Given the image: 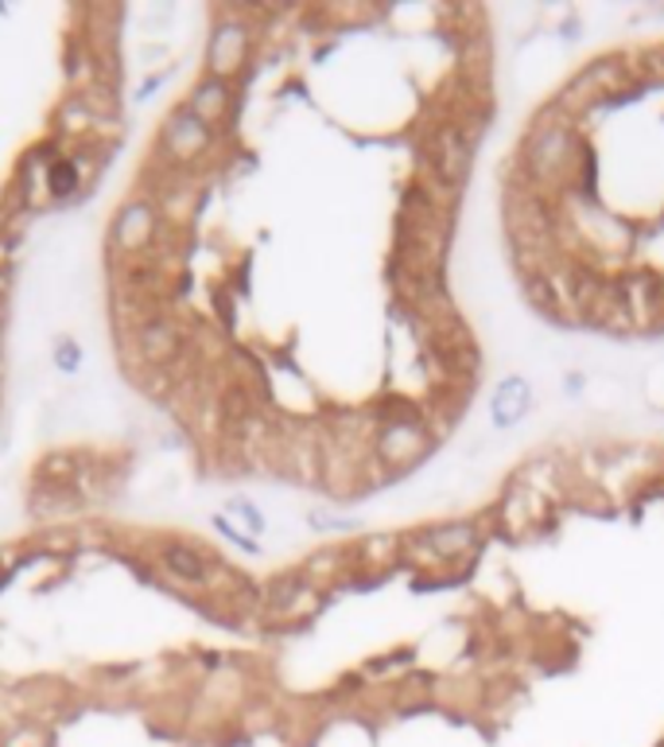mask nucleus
Here are the masks:
<instances>
[{"mask_svg": "<svg viewBox=\"0 0 664 747\" xmlns=\"http://www.w3.org/2000/svg\"><path fill=\"white\" fill-rule=\"evenodd\" d=\"M230 514L238 518V522H245L253 533H264V514L253 507V502H245V498H233V502H230Z\"/></svg>", "mask_w": 664, "mask_h": 747, "instance_id": "nucleus-14", "label": "nucleus"}, {"mask_svg": "<svg viewBox=\"0 0 664 747\" xmlns=\"http://www.w3.org/2000/svg\"><path fill=\"white\" fill-rule=\"evenodd\" d=\"M470 160H474V145H470L459 129H439L432 163H435V172H439V180L447 183V188H462V183H467Z\"/></svg>", "mask_w": 664, "mask_h": 747, "instance_id": "nucleus-9", "label": "nucleus"}, {"mask_svg": "<svg viewBox=\"0 0 664 747\" xmlns=\"http://www.w3.org/2000/svg\"><path fill=\"white\" fill-rule=\"evenodd\" d=\"M137 347H140V359L152 362V366H163L180 354L183 339H180V327L168 324V319H145L137 331Z\"/></svg>", "mask_w": 664, "mask_h": 747, "instance_id": "nucleus-10", "label": "nucleus"}, {"mask_svg": "<svg viewBox=\"0 0 664 747\" xmlns=\"http://www.w3.org/2000/svg\"><path fill=\"white\" fill-rule=\"evenodd\" d=\"M156 234H160V206H156L152 199H128V203L117 211V218H113L110 238H113V249H117V253L140 258V253L156 241Z\"/></svg>", "mask_w": 664, "mask_h": 747, "instance_id": "nucleus-3", "label": "nucleus"}, {"mask_svg": "<svg viewBox=\"0 0 664 747\" xmlns=\"http://www.w3.org/2000/svg\"><path fill=\"white\" fill-rule=\"evenodd\" d=\"M245 55H249L245 20H238V16L218 20L210 32V44H206V70H210V78L230 82V78L245 67Z\"/></svg>", "mask_w": 664, "mask_h": 747, "instance_id": "nucleus-4", "label": "nucleus"}, {"mask_svg": "<svg viewBox=\"0 0 664 747\" xmlns=\"http://www.w3.org/2000/svg\"><path fill=\"white\" fill-rule=\"evenodd\" d=\"M210 145H214V129L206 125V121H198L195 113L187 110V105H180V110H171V117L163 121V129H160V148H163V152H168L175 163L198 160V156H203Z\"/></svg>", "mask_w": 664, "mask_h": 747, "instance_id": "nucleus-5", "label": "nucleus"}, {"mask_svg": "<svg viewBox=\"0 0 664 747\" xmlns=\"http://www.w3.org/2000/svg\"><path fill=\"white\" fill-rule=\"evenodd\" d=\"M575 156H580V137L568 121L537 125L525 140V163L537 180H563L575 168Z\"/></svg>", "mask_w": 664, "mask_h": 747, "instance_id": "nucleus-1", "label": "nucleus"}, {"mask_svg": "<svg viewBox=\"0 0 664 747\" xmlns=\"http://www.w3.org/2000/svg\"><path fill=\"white\" fill-rule=\"evenodd\" d=\"M641 389H645V397L656 405V409H664V362H656V366L649 370L645 386H641Z\"/></svg>", "mask_w": 664, "mask_h": 747, "instance_id": "nucleus-15", "label": "nucleus"}, {"mask_svg": "<svg viewBox=\"0 0 664 747\" xmlns=\"http://www.w3.org/2000/svg\"><path fill=\"white\" fill-rule=\"evenodd\" d=\"M4 261H9V241L0 238V265H4Z\"/></svg>", "mask_w": 664, "mask_h": 747, "instance_id": "nucleus-17", "label": "nucleus"}, {"mask_svg": "<svg viewBox=\"0 0 664 747\" xmlns=\"http://www.w3.org/2000/svg\"><path fill=\"white\" fill-rule=\"evenodd\" d=\"M78 362H82V354H78V347L70 343V339H62L59 347H55V366L62 370V374H75Z\"/></svg>", "mask_w": 664, "mask_h": 747, "instance_id": "nucleus-16", "label": "nucleus"}, {"mask_svg": "<svg viewBox=\"0 0 664 747\" xmlns=\"http://www.w3.org/2000/svg\"><path fill=\"white\" fill-rule=\"evenodd\" d=\"M435 448L432 429L416 417H392L385 421V429L374 437V455L377 464L389 467V472H409L424 460L427 452Z\"/></svg>", "mask_w": 664, "mask_h": 747, "instance_id": "nucleus-2", "label": "nucleus"}, {"mask_svg": "<svg viewBox=\"0 0 664 747\" xmlns=\"http://www.w3.org/2000/svg\"><path fill=\"white\" fill-rule=\"evenodd\" d=\"M156 565H160V573L171 576L175 585H187V588H210L214 573H218V561H210L198 545H191V542L160 545Z\"/></svg>", "mask_w": 664, "mask_h": 747, "instance_id": "nucleus-6", "label": "nucleus"}, {"mask_svg": "<svg viewBox=\"0 0 664 747\" xmlns=\"http://www.w3.org/2000/svg\"><path fill=\"white\" fill-rule=\"evenodd\" d=\"M482 542V530H478V522H439V525H427L424 533H420L416 550L424 553V557L432 561H459L467 557L474 545Z\"/></svg>", "mask_w": 664, "mask_h": 747, "instance_id": "nucleus-7", "label": "nucleus"}, {"mask_svg": "<svg viewBox=\"0 0 664 747\" xmlns=\"http://www.w3.org/2000/svg\"><path fill=\"white\" fill-rule=\"evenodd\" d=\"M55 121H59V133H62V137H85V133L94 129V121H98V117H94V110H90V105L82 102V98H70V102L62 105L59 117H55Z\"/></svg>", "mask_w": 664, "mask_h": 747, "instance_id": "nucleus-12", "label": "nucleus"}, {"mask_svg": "<svg viewBox=\"0 0 664 747\" xmlns=\"http://www.w3.org/2000/svg\"><path fill=\"white\" fill-rule=\"evenodd\" d=\"M230 105H233L230 82H221V78H210V75H206L203 82H198V87L191 90V98H187V110L195 113L198 121H206L210 129L218 125V121H226Z\"/></svg>", "mask_w": 664, "mask_h": 747, "instance_id": "nucleus-11", "label": "nucleus"}, {"mask_svg": "<svg viewBox=\"0 0 664 747\" xmlns=\"http://www.w3.org/2000/svg\"><path fill=\"white\" fill-rule=\"evenodd\" d=\"M533 405H537V397H533V386H528L525 374H505L494 386V394H490V425L497 432L517 429L533 412Z\"/></svg>", "mask_w": 664, "mask_h": 747, "instance_id": "nucleus-8", "label": "nucleus"}, {"mask_svg": "<svg viewBox=\"0 0 664 747\" xmlns=\"http://www.w3.org/2000/svg\"><path fill=\"white\" fill-rule=\"evenodd\" d=\"M47 191L55 199H67L78 191V168L70 160H51L47 163Z\"/></svg>", "mask_w": 664, "mask_h": 747, "instance_id": "nucleus-13", "label": "nucleus"}]
</instances>
